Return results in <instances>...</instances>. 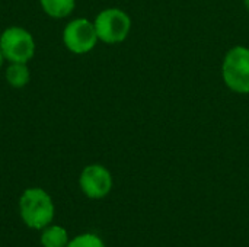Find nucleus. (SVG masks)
Returning a JSON list of instances; mask_svg holds the SVG:
<instances>
[{
  "instance_id": "obj_12",
  "label": "nucleus",
  "mask_w": 249,
  "mask_h": 247,
  "mask_svg": "<svg viewBox=\"0 0 249 247\" xmlns=\"http://www.w3.org/2000/svg\"><path fill=\"white\" fill-rule=\"evenodd\" d=\"M244 4H245L247 10H248V12H249V0H244Z\"/></svg>"
},
{
  "instance_id": "obj_7",
  "label": "nucleus",
  "mask_w": 249,
  "mask_h": 247,
  "mask_svg": "<svg viewBox=\"0 0 249 247\" xmlns=\"http://www.w3.org/2000/svg\"><path fill=\"white\" fill-rule=\"evenodd\" d=\"M4 79L9 86L15 89L25 87L31 80V71L28 63H10L4 71Z\"/></svg>"
},
{
  "instance_id": "obj_5",
  "label": "nucleus",
  "mask_w": 249,
  "mask_h": 247,
  "mask_svg": "<svg viewBox=\"0 0 249 247\" xmlns=\"http://www.w3.org/2000/svg\"><path fill=\"white\" fill-rule=\"evenodd\" d=\"M98 41L95 25L89 19H73L63 29V44L73 54L82 55L90 52Z\"/></svg>"
},
{
  "instance_id": "obj_2",
  "label": "nucleus",
  "mask_w": 249,
  "mask_h": 247,
  "mask_svg": "<svg viewBox=\"0 0 249 247\" xmlns=\"http://www.w3.org/2000/svg\"><path fill=\"white\" fill-rule=\"evenodd\" d=\"M222 77L231 90L241 95L249 93V48L236 45L226 52Z\"/></svg>"
},
{
  "instance_id": "obj_3",
  "label": "nucleus",
  "mask_w": 249,
  "mask_h": 247,
  "mask_svg": "<svg viewBox=\"0 0 249 247\" xmlns=\"http://www.w3.org/2000/svg\"><path fill=\"white\" fill-rule=\"evenodd\" d=\"M93 25L99 41L105 44H120L125 41L130 33L131 19L124 10L118 7H108L96 15Z\"/></svg>"
},
{
  "instance_id": "obj_9",
  "label": "nucleus",
  "mask_w": 249,
  "mask_h": 247,
  "mask_svg": "<svg viewBox=\"0 0 249 247\" xmlns=\"http://www.w3.org/2000/svg\"><path fill=\"white\" fill-rule=\"evenodd\" d=\"M41 245L42 247H66L70 239L64 227L61 226H47L41 230Z\"/></svg>"
},
{
  "instance_id": "obj_6",
  "label": "nucleus",
  "mask_w": 249,
  "mask_h": 247,
  "mask_svg": "<svg viewBox=\"0 0 249 247\" xmlns=\"http://www.w3.org/2000/svg\"><path fill=\"white\" fill-rule=\"evenodd\" d=\"M79 186L88 198L102 199L112 189V175L102 165H89L80 173Z\"/></svg>"
},
{
  "instance_id": "obj_1",
  "label": "nucleus",
  "mask_w": 249,
  "mask_h": 247,
  "mask_svg": "<svg viewBox=\"0 0 249 247\" xmlns=\"http://www.w3.org/2000/svg\"><path fill=\"white\" fill-rule=\"evenodd\" d=\"M54 213L55 210L51 197L41 188H28L19 198V214L29 229H45L51 224Z\"/></svg>"
},
{
  "instance_id": "obj_4",
  "label": "nucleus",
  "mask_w": 249,
  "mask_h": 247,
  "mask_svg": "<svg viewBox=\"0 0 249 247\" xmlns=\"http://www.w3.org/2000/svg\"><path fill=\"white\" fill-rule=\"evenodd\" d=\"M0 49L9 63H28L35 54V39L20 26H9L0 35Z\"/></svg>"
},
{
  "instance_id": "obj_11",
  "label": "nucleus",
  "mask_w": 249,
  "mask_h": 247,
  "mask_svg": "<svg viewBox=\"0 0 249 247\" xmlns=\"http://www.w3.org/2000/svg\"><path fill=\"white\" fill-rule=\"evenodd\" d=\"M3 63H4V57H3V52H1V49H0V67L3 66Z\"/></svg>"
},
{
  "instance_id": "obj_8",
  "label": "nucleus",
  "mask_w": 249,
  "mask_h": 247,
  "mask_svg": "<svg viewBox=\"0 0 249 247\" xmlns=\"http://www.w3.org/2000/svg\"><path fill=\"white\" fill-rule=\"evenodd\" d=\"M45 15L54 19H63L71 15L76 7V0H39Z\"/></svg>"
},
{
  "instance_id": "obj_10",
  "label": "nucleus",
  "mask_w": 249,
  "mask_h": 247,
  "mask_svg": "<svg viewBox=\"0 0 249 247\" xmlns=\"http://www.w3.org/2000/svg\"><path fill=\"white\" fill-rule=\"evenodd\" d=\"M66 247H105V243L99 236L92 233H85L71 239Z\"/></svg>"
}]
</instances>
